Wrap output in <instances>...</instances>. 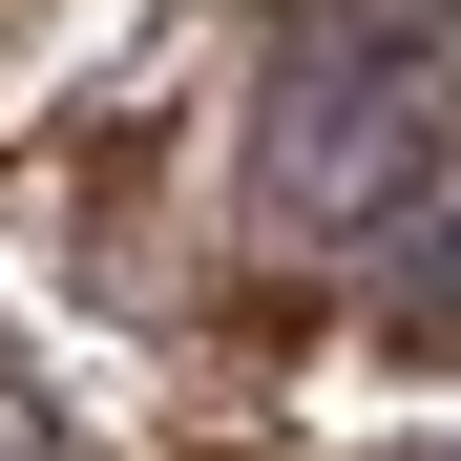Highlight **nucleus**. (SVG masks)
<instances>
[{"instance_id": "1", "label": "nucleus", "mask_w": 461, "mask_h": 461, "mask_svg": "<svg viewBox=\"0 0 461 461\" xmlns=\"http://www.w3.org/2000/svg\"><path fill=\"white\" fill-rule=\"evenodd\" d=\"M440 105H461V0H294L252 42V210L294 252H336L440 147Z\"/></svg>"}, {"instance_id": "2", "label": "nucleus", "mask_w": 461, "mask_h": 461, "mask_svg": "<svg viewBox=\"0 0 461 461\" xmlns=\"http://www.w3.org/2000/svg\"><path fill=\"white\" fill-rule=\"evenodd\" d=\"M336 273H357V315H377V336H461V105H440L420 168L336 230Z\"/></svg>"}]
</instances>
